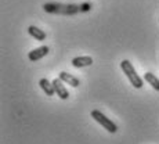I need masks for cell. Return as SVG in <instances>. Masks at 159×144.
I'll return each instance as SVG.
<instances>
[{
  "label": "cell",
  "mask_w": 159,
  "mask_h": 144,
  "mask_svg": "<svg viewBox=\"0 0 159 144\" xmlns=\"http://www.w3.org/2000/svg\"><path fill=\"white\" fill-rule=\"evenodd\" d=\"M120 68L123 73L127 76V79L130 81V83L133 85L136 89H141L143 85H144V81H143L141 78L139 76V73L136 72V69H134V67L131 65V63L129 60H123L120 63Z\"/></svg>",
  "instance_id": "6da1fadb"
},
{
  "label": "cell",
  "mask_w": 159,
  "mask_h": 144,
  "mask_svg": "<svg viewBox=\"0 0 159 144\" xmlns=\"http://www.w3.org/2000/svg\"><path fill=\"white\" fill-rule=\"evenodd\" d=\"M91 118L96 122H98L104 129H107L109 133H116V132H118V126H116L109 118H107L101 111H98V109H93V111H91Z\"/></svg>",
  "instance_id": "7a4b0ae2"
},
{
  "label": "cell",
  "mask_w": 159,
  "mask_h": 144,
  "mask_svg": "<svg viewBox=\"0 0 159 144\" xmlns=\"http://www.w3.org/2000/svg\"><path fill=\"white\" fill-rule=\"evenodd\" d=\"M43 8L48 13H61V14H75L80 11L79 6H62V4H56V3H48L44 4Z\"/></svg>",
  "instance_id": "3957f363"
},
{
  "label": "cell",
  "mask_w": 159,
  "mask_h": 144,
  "mask_svg": "<svg viewBox=\"0 0 159 144\" xmlns=\"http://www.w3.org/2000/svg\"><path fill=\"white\" fill-rule=\"evenodd\" d=\"M53 85H54V89H56L57 96L60 97L61 100H68L69 93H68V89L64 86V82L61 81L60 78H56L53 81Z\"/></svg>",
  "instance_id": "277c9868"
},
{
  "label": "cell",
  "mask_w": 159,
  "mask_h": 144,
  "mask_svg": "<svg viewBox=\"0 0 159 144\" xmlns=\"http://www.w3.org/2000/svg\"><path fill=\"white\" fill-rule=\"evenodd\" d=\"M48 51H50V49H48L47 46H42V47H38V49H35V50L29 51L28 58L30 61H38V60H40V58H43L44 56H47Z\"/></svg>",
  "instance_id": "5b68a950"
},
{
  "label": "cell",
  "mask_w": 159,
  "mask_h": 144,
  "mask_svg": "<svg viewBox=\"0 0 159 144\" xmlns=\"http://www.w3.org/2000/svg\"><path fill=\"white\" fill-rule=\"evenodd\" d=\"M93 64V58L89 56H82V57H75L72 60V65L75 68H83V67H89Z\"/></svg>",
  "instance_id": "8992f818"
},
{
  "label": "cell",
  "mask_w": 159,
  "mask_h": 144,
  "mask_svg": "<svg viewBox=\"0 0 159 144\" xmlns=\"http://www.w3.org/2000/svg\"><path fill=\"white\" fill-rule=\"evenodd\" d=\"M58 78L61 79V81L64 82V83H68L71 85L72 87H78L79 85H80V82H79L78 78H75L73 75H71V73L68 72H60V75H58Z\"/></svg>",
  "instance_id": "52a82bcc"
},
{
  "label": "cell",
  "mask_w": 159,
  "mask_h": 144,
  "mask_svg": "<svg viewBox=\"0 0 159 144\" xmlns=\"http://www.w3.org/2000/svg\"><path fill=\"white\" fill-rule=\"evenodd\" d=\"M39 85H40V87L43 89V91L47 96H54V93H56V89H54V85L53 82H50L48 79H40V82H39Z\"/></svg>",
  "instance_id": "ba28073f"
},
{
  "label": "cell",
  "mask_w": 159,
  "mask_h": 144,
  "mask_svg": "<svg viewBox=\"0 0 159 144\" xmlns=\"http://www.w3.org/2000/svg\"><path fill=\"white\" fill-rule=\"evenodd\" d=\"M28 33L32 38H35L36 40H39V42H42V40H44L46 39V32L44 30H42V29H39V28H36L35 25H30L29 28H28Z\"/></svg>",
  "instance_id": "9c48e42d"
},
{
  "label": "cell",
  "mask_w": 159,
  "mask_h": 144,
  "mask_svg": "<svg viewBox=\"0 0 159 144\" xmlns=\"http://www.w3.org/2000/svg\"><path fill=\"white\" fill-rule=\"evenodd\" d=\"M144 81L148 82V83L151 85V86L154 87L157 91H159V79L152 72H147L145 73V75H144Z\"/></svg>",
  "instance_id": "30bf717a"
},
{
  "label": "cell",
  "mask_w": 159,
  "mask_h": 144,
  "mask_svg": "<svg viewBox=\"0 0 159 144\" xmlns=\"http://www.w3.org/2000/svg\"><path fill=\"white\" fill-rule=\"evenodd\" d=\"M90 7H91L90 4H83V6H82V8H80V11H86V10H89Z\"/></svg>",
  "instance_id": "8fae6325"
}]
</instances>
